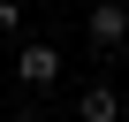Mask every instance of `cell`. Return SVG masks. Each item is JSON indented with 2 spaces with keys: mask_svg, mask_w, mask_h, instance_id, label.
I'll list each match as a JSON object with an SVG mask.
<instances>
[{
  "mask_svg": "<svg viewBox=\"0 0 129 122\" xmlns=\"http://www.w3.org/2000/svg\"><path fill=\"white\" fill-rule=\"evenodd\" d=\"M15 76H23L30 92H46V84L61 76V53H53V46H23V53H15Z\"/></svg>",
  "mask_w": 129,
  "mask_h": 122,
  "instance_id": "1",
  "label": "cell"
},
{
  "mask_svg": "<svg viewBox=\"0 0 129 122\" xmlns=\"http://www.w3.org/2000/svg\"><path fill=\"white\" fill-rule=\"evenodd\" d=\"M129 38V8H121V0H99V8H91V46H121Z\"/></svg>",
  "mask_w": 129,
  "mask_h": 122,
  "instance_id": "2",
  "label": "cell"
},
{
  "mask_svg": "<svg viewBox=\"0 0 129 122\" xmlns=\"http://www.w3.org/2000/svg\"><path fill=\"white\" fill-rule=\"evenodd\" d=\"M114 114H121V99H114L106 84H91V92H84V122H114Z\"/></svg>",
  "mask_w": 129,
  "mask_h": 122,
  "instance_id": "3",
  "label": "cell"
},
{
  "mask_svg": "<svg viewBox=\"0 0 129 122\" xmlns=\"http://www.w3.org/2000/svg\"><path fill=\"white\" fill-rule=\"evenodd\" d=\"M15 23H23V8H15V0H0V38H8Z\"/></svg>",
  "mask_w": 129,
  "mask_h": 122,
  "instance_id": "4",
  "label": "cell"
},
{
  "mask_svg": "<svg viewBox=\"0 0 129 122\" xmlns=\"http://www.w3.org/2000/svg\"><path fill=\"white\" fill-rule=\"evenodd\" d=\"M8 122H30V114H8Z\"/></svg>",
  "mask_w": 129,
  "mask_h": 122,
  "instance_id": "5",
  "label": "cell"
}]
</instances>
